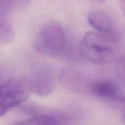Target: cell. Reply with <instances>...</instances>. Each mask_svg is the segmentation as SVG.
Returning a JSON list of instances; mask_svg holds the SVG:
<instances>
[{
	"label": "cell",
	"mask_w": 125,
	"mask_h": 125,
	"mask_svg": "<svg viewBox=\"0 0 125 125\" xmlns=\"http://www.w3.org/2000/svg\"><path fill=\"white\" fill-rule=\"evenodd\" d=\"M119 44L102 34L89 31L80 42L79 55L95 64H108L119 59Z\"/></svg>",
	"instance_id": "6da1fadb"
},
{
	"label": "cell",
	"mask_w": 125,
	"mask_h": 125,
	"mask_svg": "<svg viewBox=\"0 0 125 125\" xmlns=\"http://www.w3.org/2000/svg\"><path fill=\"white\" fill-rule=\"evenodd\" d=\"M36 51L43 56L71 58V45L63 27L57 23H48L38 31L35 40Z\"/></svg>",
	"instance_id": "7a4b0ae2"
},
{
	"label": "cell",
	"mask_w": 125,
	"mask_h": 125,
	"mask_svg": "<svg viewBox=\"0 0 125 125\" xmlns=\"http://www.w3.org/2000/svg\"><path fill=\"white\" fill-rule=\"evenodd\" d=\"M31 89L27 80L12 78L0 86V116L24 102Z\"/></svg>",
	"instance_id": "3957f363"
},
{
	"label": "cell",
	"mask_w": 125,
	"mask_h": 125,
	"mask_svg": "<svg viewBox=\"0 0 125 125\" xmlns=\"http://www.w3.org/2000/svg\"><path fill=\"white\" fill-rule=\"evenodd\" d=\"M27 81L31 92L38 96H47L55 89L56 72L51 66L40 64L34 67Z\"/></svg>",
	"instance_id": "277c9868"
},
{
	"label": "cell",
	"mask_w": 125,
	"mask_h": 125,
	"mask_svg": "<svg viewBox=\"0 0 125 125\" xmlns=\"http://www.w3.org/2000/svg\"><path fill=\"white\" fill-rule=\"evenodd\" d=\"M89 23L98 33L102 34L115 42H121L123 38L122 30L111 14L103 10H94L87 17Z\"/></svg>",
	"instance_id": "5b68a950"
},
{
	"label": "cell",
	"mask_w": 125,
	"mask_h": 125,
	"mask_svg": "<svg viewBox=\"0 0 125 125\" xmlns=\"http://www.w3.org/2000/svg\"><path fill=\"white\" fill-rule=\"evenodd\" d=\"M60 84L66 89L78 93H89V89L90 81L89 78L81 71L75 69L63 70L58 78Z\"/></svg>",
	"instance_id": "8992f818"
},
{
	"label": "cell",
	"mask_w": 125,
	"mask_h": 125,
	"mask_svg": "<svg viewBox=\"0 0 125 125\" xmlns=\"http://www.w3.org/2000/svg\"><path fill=\"white\" fill-rule=\"evenodd\" d=\"M29 112L34 115L31 119L19 122L14 125H65V116L56 110L31 108Z\"/></svg>",
	"instance_id": "52a82bcc"
},
{
	"label": "cell",
	"mask_w": 125,
	"mask_h": 125,
	"mask_svg": "<svg viewBox=\"0 0 125 125\" xmlns=\"http://www.w3.org/2000/svg\"><path fill=\"white\" fill-rule=\"evenodd\" d=\"M89 93L106 100L125 103V97L122 94L120 89L111 80H97L90 83Z\"/></svg>",
	"instance_id": "ba28073f"
},
{
	"label": "cell",
	"mask_w": 125,
	"mask_h": 125,
	"mask_svg": "<svg viewBox=\"0 0 125 125\" xmlns=\"http://www.w3.org/2000/svg\"><path fill=\"white\" fill-rule=\"evenodd\" d=\"M15 7L13 0H0V42L8 43L15 37L11 12Z\"/></svg>",
	"instance_id": "9c48e42d"
},
{
	"label": "cell",
	"mask_w": 125,
	"mask_h": 125,
	"mask_svg": "<svg viewBox=\"0 0 125 125\" xmlns=\"http://www.w3.org/2000/svg\"><path fill=\"white\" fill-rule=\"evenodd\" d=\"M116 73L118 78L125 86V56H122L116 60Z\"/></svg>",
	"instance_id": "30bf717a"
},
{
	"label": "cell",
	"mask_w": 125,
	"mask_h": 125,
	"mask_svg": "<svg viewBox=\"0 0 125 125\" xmlns=\"http://www.w3.org/2000/svg\"><path fill=\"white\" fill-rule=\"evenodd\" d=\"M13 1H14L15 7L26 5L30 1V0H13Z\"/></svg>",
	"instance_id": "8fae6325"
},
{
	"label": "cell",
	"mask_w": 125,
	"mask_h": 125,
	"mask_svg": "<svg viewBox=\"0 0 125 125\" xmlns=\"http://www.w3.org/2000/svg\"><path fill=\"white\" fill-rule=\"evenodd\" d=\"M119 2H120V4H121V7H122V9L124 12L125 15V0H119Z\"/></svg>",
	"instance_id": "7c38bea8"
},
{
	"label": "cell",
	"mask_w": 125,
	"mask_h": 125,
	"mask_svg": "<svg viewBox=\"0 0 125 125\" xmlns=\"http://www.w3.org/2000/svg\"><path fill=\"white\" fill-rule=\"evenodd\" d=\"M95 1H104V0H95Z\"/></svg>",
	"instance_id": "4fadbf2b"
},
{
	"label": "cell",
	"mask_w": 125,
	"mask_h": 125,
	"mask_svg": "<svg viewBox=\"0 0 125 125\" xmlns=\"http://www.w3.org/2000/svg\"><path fill=\"white\" fill-rule=\"evenodd\" d=\"M124 119H125V116H124Z\"/></svg>",
	"instance_id": "5bb4252c"
},
{
	"label": "cell",
	"mask_w": 125,
	"mask_h": 125,
	"mask_svg": "<svg viewBox=\"0 0 125 125\" xmlns=\"http://www.w3.org/2000/svg\"><path fill=\"white\" fill-rule=\"evenodd\" d=\"M0 79H1V73H0Z\"/></svg>",
	"instance_id": "9a60e30c"
}]
</instances>
